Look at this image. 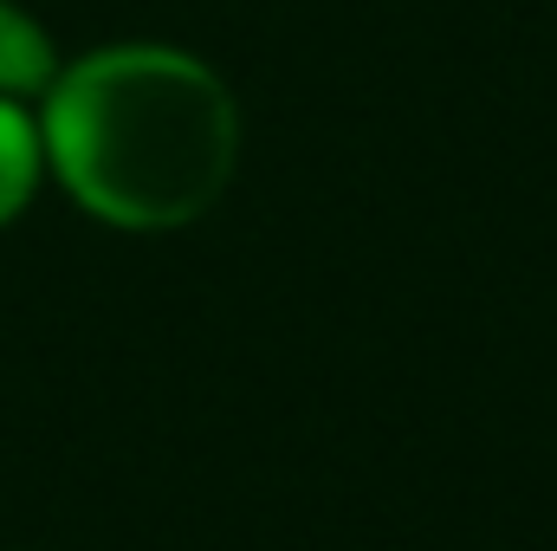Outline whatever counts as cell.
<instances>
[{
	"label": "cell",
	"instance_id": "7a4b0ae2",
	"mask_svg": "<svg viewBox=\"0 0 557 551\" xmlns=\"http://www.w3.org/2000/svg\"><path fill=\"white\" fill-rule=\"evenodd\" d=\"M52 78H59V59H52L46 26H39L26 7L0 0V98L52 91Z\"/></svg>",
	"mask_w": 557,
	"mask_h": 551
},
{
	"label": "cell",
	"instance_id": "6da1fadb",
	"mask_svg": "<svg viewBox=\"0 0 557 551\" xmlns=\"http://www.w3.org/2000/svg\"><path fill=\"white\" fill-rule=\"evenodd\" d=\"M46 156L111 228H182L234 175L240 118L227 85L169 46H111L46 91Z\"/></svg>",
	"mask_w": 557,
	"mask_h": 551
},
{
	"label": "cell",
	"instance_id": "3957f363",
	"mask_svg": "<svg viewBox=\"0 0 557 551\" xmlns=\"http://www.w3.org/2000/svg\"><path fill=\"white\" fill-rule=\"evenodd\" d=\"M39 131H33V118L13 105V98H0V228L26 208V195H33V182H39Z\"/></svg>",
	"mask_w": 557,
	"mask_h": 551
}]
</instances>
